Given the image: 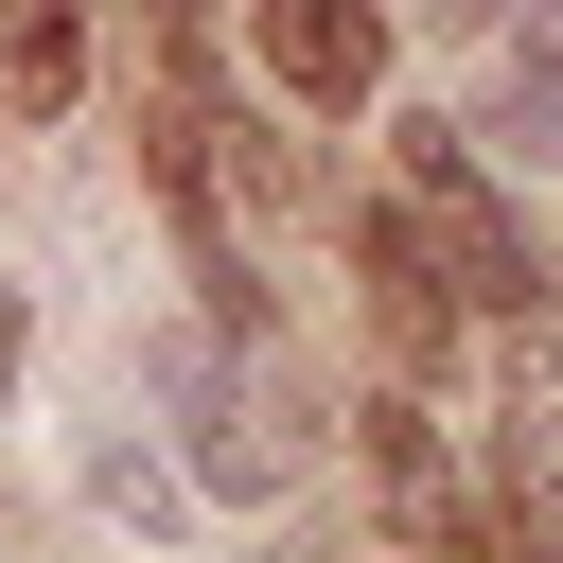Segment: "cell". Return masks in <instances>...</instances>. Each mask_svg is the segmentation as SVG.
<instances>
[{"label": "cell", "instance_id": "1", "mask_svg": "<svg viewBox=\"0 0 563 563\" xmlns=\"http://www.w3.org/2000/svg\"><path fill=\"white\" fill-rule=\"evenodd\" d=\"M405 211H422V246L457 264V299H475V317H528V299H545V264H528L510 194L475 176V123H405Z\"/></svg>", "mask_w": 563, "mask_h": 563}, {"label": "cell", "instance_id": "2", "mask_svg": "<svg viewBox=\"0 0 563 563\" xmlns=\"http://www.w3.org/2000/svg\"><path fill=\"white\" fill-rule=\"evenodd\" d=\"M264 88L282 106H369L387 88V0H264Z\"/></svg>", "mask_w": 563, "mask_h": 563}, {"label": "cell", "instance_id": "3", "mask_svg": "<svg viewBox=\"0 0 563 563\" xmlns=\"http://www.w3.org/2000/svg\"><path fill=\"white\" fill-rule=\"evenodd\" d=\"M141 369H158V405H176V422H194V475H211V493H229V510H282V440H264V422H246V405H229V387H211V352H194V334H158V352H141Z\"/></svg>", "mask_w": 563, "mask_h": 563}, {"label": "cell", "instance_id": "4", "mask_svg": "<svg viewBox=\"0 0 563 563\" xmlns=\"http://www.w3.org/2000/svg\"><path fill=\"white\" fill-rule=\"evenodd\" d=\"M475 141H493V158H545V176H563V35H510V70H493Z\"/></svg>", "mask_w": 563, "mask_h": 563}, {"label": "cell", "instance_id": "5", "mask_svg": "<svg viewBox=\"0 0 563 563\" xmlns=\"http://www.w3.org/2000/svg\"><path fill=\"white\" fill-rule=\"evenodd\" d=\"M211 176H229V194H246V211H264V229H282V211H317V194H334V176H317V141H282V123H211Z\"/></svg>", "mask_w": 563, "mask_h": 563}, {"label": "cell", "instance_id": "6", "mask_svg": "<svg viewBox=\"0 0 563 563\" xmlns=\"http://www.w3.org/2000/svg\"><path fill=\"white\" fill-rule=\"evenodd\" d=\"M0 70H18V106L53 123V106L88 88V18H70V0H0Z\"/></svg>", "mask_w": 563, "mask_h": 563}, {"label": "cell", "instance_id": "7", "mask_svg": "<svg viewBox=\"0 0 563 563\" xmlns=\"http://www.w3.org/2000/svg\"><path fill=\"white\" fill-rule=\"evenodd\" d=\"M88 493H106L123 528H176V457H158V440H88Z\"/></svg>", "mask_w": 563, "mask_h": 563}, {"label": "cell", "instance_id": "8", "mask_svg": "<svg viewBox=\"0 0 563 563\" xmlns=\"http://www.w3.org/2000/svg\"><path fill=\"white\" fill-rule=\"evenodd\" d=\"M18 334H35V317H18V282H0V387H18Z\"/></svg>", "mask_w": 563, "mask_h": 563}, {"label": "cell", "instance_id": "9", "mask_svg": "<svg viewBox=\"0 0 563 563\" xmlns=\"http://www.w3.org/2000/svg\"><path fill=\"white\" fill-rule=\"evenodd\" d=\"M422 18H510V0H422Z\"/></svg>", "mask_w": 563, "mask_h": 563}, {"label": "cell", "instance_id": "10", "mask_svg": "<svg viewBox=\"0 0 563 563\" xmlns=\"http://www.w3.org/2000/svg\"><path fill=\"white\" fill-rule=\"evenodd\" d=\"M141 18H194V0H141Z\"/></svg>", "mask_w": 563, "mask_h": 563}]
</instances>
